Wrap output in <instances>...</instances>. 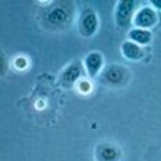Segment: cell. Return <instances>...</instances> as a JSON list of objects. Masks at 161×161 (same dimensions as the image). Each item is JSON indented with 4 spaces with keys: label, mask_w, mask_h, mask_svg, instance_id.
I'll list each match as a JSON object with an SVG mask.
<instances>
[{
    "label": "cell",
    "mask_w": 161,
    "mask_h": 161,
    "mask_svg": "<svg viewBox=\"0 0 161 161\" xmlns=\"http://www.w3.org/2000/svg\"><path fill=\"white\" fill-rule=\"evenodd\" d=\"M136 2L134 0H121L117 3L115 8V22L119 28H128L130 23H133Z\"/></svg>",
    "instance_id": "1"
},
{
    "label": "cell",
    "mask_w": 161,
    "mask_h": 161,
    "mask_svg": "<svg viewBox=\"0 0 161 161\" xmlns=\"http://www.w3.org/2000/svg\"><path fill=\"white\" fill-rule=\"evenodd\" d=\"M98 15L94 9L86 8L80 14L79 18V32L85 38H92L98 30Z\"/></svg>",
    "instance_id": "2"
},
{
    "label": "cell",
    "mask_w": 161,
    "mask_h": 161,
    "mask_svg": "<svg viewBox=\"0 0 161 161\" xmlns=\"http://www.w3.org/2000/svg\"><path fill=\"white\" fill-rule=\"evenodd\" d=\"M158 20V15L152 7H144L136 12L133 18V24L136 28L149 30L150 27L156 26Z\"/></svg>",
    "instance_id": "3"
},
{
    "label": "cell",
    "mask_w": 161,
    "mask_h": 161,
    "mask_svg": "<svg viewBox=\"0 0 161 161\" xmlns=\"http://www.w3.org/2000/svg\"><path fill=\"white\" fill-rule=\"evenodd\" d=\"M128 78V71L126 69L119 66V64H112L109 66L102 74V79L109 85H114V86H118V85H122Z\"/></svg>",
    "instance_id": "4"
},
{
    "label": "cell",
    "mask_w": 161,
    "mask_h": 161,
    "mask_svg": "<svg viewBox=\"0 0 161 161\" xmlns=\"http://www.w3.org/2000/svg\"><path fill=\"white\" fill-rule=\"evenodd\" d=\"M83 63H85V67H86L89 77L95 78L103 67V55L99 51H92L85 57Z\"/></svg>",
    "instance_id": "5"
},
{
    "label": "cell",
    "mask_w": 161,
    "mask_h": 161,
    "mask_svg": "<svg viewBox=\"0 0 161 161\" xmlns=\"http://www.w3.org/2000/svg\"><path fill=\"white\" fill-rule=\"evenodd\" d=\"M83 71V67H82V63L79 60H75V62H71L69 66L63 70L62 75H60V80H62L63 85H73V83H77L80 75H82Z\"/></svg>",
    "instance_id": "6"
},
{
    "label": "cell",
    "mask_w": 161,
    "mask_h": 161,
    "mask_svg": "<svg viewBox=\"0 0 161 161\" xmlns=\"http://www.w3.org/2000/svg\"><path fill=\"white\" fill-rule=\"evenodd\" d=\"M97 161H119L121 150L112 144H101L95 149Z\"/></svg>",
    "instance_id": "7"
},
{
    "label": "cell",
    "mask_w": 161,
    "mask_h": 161,
    "mask_svg": "<svg viewBox=\"0 0 161 161\" xmlns=\"http://www.w3.org/2000/svg\"><path fill=\"white\" fill-rule=\"evenodd\" d=\"M121 53L129 60H140L144 57L142 47L136 44L132 40H125V42L121 44Z\"/></svg>",
    "instance_id": "8"
},
{
    "label": "cell",
    "mask_w": 161,
    "mask_h": 161,
    "mask_svg": "<svg viewBox=\"0 0 161 161\" xmlns=\"http://www.w3.org/2000/svg\"><path fill=\"white\" fill-rule=\"evenodd\" d=\"M129 40H132L138 46H147L152 42V32L149 30H144V28H132L128 32Z\"/></svg>",
    "instance_id": "9"
},
{
    "label": "cell",
    "mask_w": 161,
    "mask_h": 161,
    "mask_svg": "<svg viewBox=\"0 0 161 161\" xmlns=\"http://www.w3.org/2000/svg\"><path fill=\"white\" fill-rule=\"evenodd\" d=\"M69 19V14L64 8L62 7H54L47 15V20L53 26H62L63 23H66Z\"/></svg>",
    "instance_id": "10"
},
{
    "label": "cell",
    "mask_w": 161,
    "mask_h": 161,
    "mask_svg": "<svg viewBox=\"0 0 161 161\" xmlns=\"http://www.w3.org/2000/svg\"><path fill=\"white\" fill-rule=\"evenodd\" d=\"M77 87L80 93H83V94H87L92 92V83H90V80L89 79H79L78 82H77Z\"/></svg>",
    "instance_id": "11"
},
{
    "label": "cell",
    "mask_w": 161,
    "mask_h": 161,
    "mask_svg": "<svg viewBox=\"0 0 161 161\" xmlns=\"http://www.w3.org/2000/svg\"><path fill=\"white\" fill-rule=\"evenodd\" d=\"M15 67H16L18 70H23L27 67V59L24 57H18L16 59H15Z\"/></svg>",
    "instance_id": "12"
},
{
    "label": "cell",
    "mask_w": 161,
    "mask_h": 161,
    "mask_svg": "<svg viewBox=\"0 0 161 161\" xmlns=\"http://www.w3.org/2000/svg\"><path fill=\"white\" fill-rule=\"evenodd\" d=\"M150 4H153L156 8L161 9V0H150Z\"/></svg>",
    "instance_id": "13"
}]
</instances>
